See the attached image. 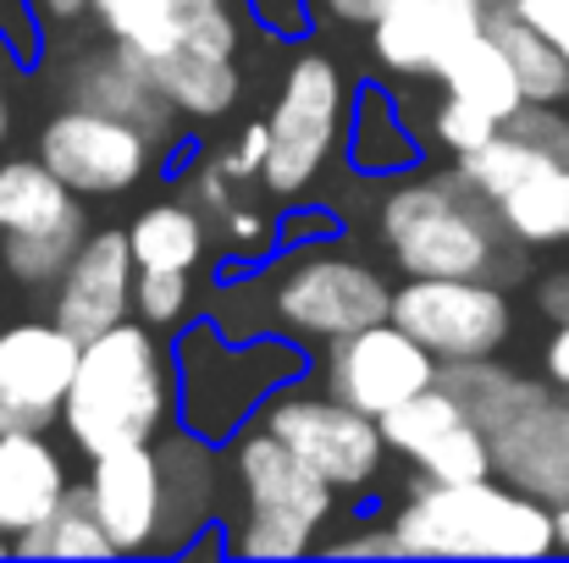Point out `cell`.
Segmentation results:
<instances>
[{
	"label": "cell",
	"mask_w": 569,
	"mask_h": 563,
	"mask_svg": "<svg viewBox=\"0 0 569 563\" xmlns=\"http://www.w3.org/2000/svg\"><path fill=\"white\" fill-rule=\"evenodd\" d=\"M465 414L487 431L492 475L542 497L548 509H569V403L542 381L503 371L492 360H459L437 375Z\"/></svg>",
	"instance_id": "obj_1"
},
{
	"label": "cell",
	"mask_w": 569,
	"mask_h": 563,
	"mask_svg": "<svg viewBox=\"0 0 569 563\" xmlns=\"http://www.w3.org/2000/svg\"><path fill=\"white\" fill-rule=\"evenodd\" d=\"M409 559H542L559 547L553 509L515 481H426L392 520Z\"/></svg>",
	"instance_id": "obj_2"
},
{
	"label": "cell",
	"mask_w": 569,
	"mask_h": 563,
	"mask_svg": "<svg viewBox=\"0 0 569 563\" xmlns=\"http://www.w3.org/2000/svg\"><path fill=\"white\" fill-rule=\"evenodd\" d=\"M167 409H172V375L161 360V343L144 326L117 321L111 332L83 343L61 420H67L72 442L89 459H100L111 448L150 442L167 425Z\"/></svg>",
	"instance_id": "obj_3"
},
{
	"label": "cell",
	"mask_w": 569,
	"mask_h": 563,
	"mask_svg": "<svg viewBox=\"0 0 569 563\" xmlns=\"http://www.w3.org/2000/svg\"><path fill=\"white\" fill-rule=\"evenodd\" d=\"M381 243L409 277H498L509 227L492 199L453 178H420L381 199Z\"/></svg>",
	"instance_id": "obj_4"
},
{
	"label": "cell",
	"mask_w": 569,
	"mask_h": 563,
	"mask_svg": "<svg viewBox=\"0 0 569 563\" xmlns=\"http://www.w3.org/2000/svg\"><path fill=\"white\" fill-rule=\"evenodd\" d=\"M238 481H243V497H249L238 553L243 559H305L327 509H332V486L288 442H277L266 425L254 436H243Z\"/></svg>",
	"instance_id": "obj_5"
},
{
	"label": "cell",
	"mask_w": 569,
	"mask_h": 563,
	"mask_svg": "<svg viewBox=\"0 0 569 563\" xmlns=\"http://www.w3.org/2000/svg\"><path fill=\"white\" fill-rule=\"evenodd\" d=\"M392 321L442 365L492 360L509 343V299L487 277H415L392 293Z\"/></svg>",
	"instance_id": "obj_6"
},
{
	"label": "cell",
	"mask_w": 569,
	"mask_h": 563,
	"mask_svg": "<svg viewBox=\"0 0 569 563\" xmlns=\"http://www.w3.org/2000/svg\"><path fill=\"white\" fill-rule=\"evenodd\" d=\"M343 128V78L327 56H299L282 78V94L271 105V144H266V167L260 178L271 193H305L321 178L332 144Z\"/></svg>",
	"instance_id": "obj_7"
},
{
	"label": "cell",
	"mask_w": 569,
	"mask_h": 563,
	"mask_svg": "<svg viewBox=\"0 0 569 563\" xmlns=\"http://www.w3.org/2000/svg\"><path fill=\"white\" fill-rule=\"evenodd\" d=\"M266 431L277 442H288L327 486H366L381 470V420L360 414L355 403H343L338 392L332 398H310V392H293L282 403H271L266 414Z\"/></svg>",
	"instance_id": "obj_8"
},
{
	"label": "cell",
	"mask_w": 569,
	"mask_h": 563,
	"mask_svg": "<svg viewBox=\"0 0 569 563\" xmlns=\"http://www.w3.org/2000/svg\"><path fill=\"white\" fill-rule=\"evenodd\" d=\"M277 315L299 338H349L392 315V293L371 265L343 254H310L277 282Z\"/></svg>",
	"instance_id": "obj_9"
},
{
	"label": "cell",
	"mask_w": 569,
	"mask_h": 563,
	"mask_svg": "<svg viewBox=\"0 0 569 563\" xmlns=\"http://www.w3.org/2000/svg\"><path fill=\"white\" fill-rule=\"evenodd\" d=\"M437 354L426 349V343H415L392 315L377 321V326H360V332H349V338H338L332 343V392L343 398V403H355L360 414H392L398 403H409L415 392H426V386H437Z\"/></svg>",
	"instance_id": "obj_10"
},
{
	"label": "cell",
	"mask_w": 569,
	"mask_h": 563,
	"mask_svg": "<svg viewBox=\"0 0 569 563\" xmlns=\"http://www.w3.org/2000/svg\"><path fill=\"white\" fill-rule=\"evenodd\" d=\"M156 139L106 111L72 105L39 133V161L72 193H122L144 178Z\"/></svg>",
	"instance_id": "obj_11"
},
{
	"label": "cell",
	"mask_w": 569,
	"mask_h": 563,
	"mask_svg": "<svg viewBox=\"0 0 569 563\" xmlns=\"http://www.w3.org/2000/svg\"><path fill=\"white\" fill-rule=\"evenodd\" d=\"M381 436H387L392 453H403L409 464H420L426 481H476V475H492L487 431L465 414V403L442 381L426 386V392H415L392 414H381Z\"/></svg>",
	"instance_id": "obj_12"
},
{
	"label": "cell",
	"mask_w": 569,
	"mask_h": 563,
	"mask_svg": "<svg viewBox=\"0 0 569 563\" xmlns=\"http://www.w3.org/2000/svg\"><path fill=\"white\" fill-rule=\"evenodd\" d=\"M78 354H83V343L61 321H22V326L0 332V409H6V425L44 431L67 403V386L78 375Z\"/></svg>",
	"instance_id": "obj_13"
},
{
	"label": "cell",
	"mask_w": 569,
	"mask_h": 563,
	"mask_svg": "<svg viewBox=\"0 0 569 563\" xmlns=\"http://www.w3.org/2000/svg\"><path fill=\"white\" fill-rule=\"evenodd\" d=\"M133 304V249L128 232H94L83 238V249L72 254L67 277L56 282V321L89 343L100 332H111Z\"/></svg>",
	"instance_id": "obj_14"
},
{
	"label": "cell",
	"mask_w": 569,
	"mask_h": 563,
	"mask_svg": "<svg viewBox=\"0 0 569 563\" xmlns=\"http://www.w3.org/2000/svg\"><path fill=\"white\" fill-rule=\"evenodd\" d=\"M487 28V0H387L377 17V56L392 72H431Z\"/></svg>",
	"instance_id": "obj_15"
},
{
	"label": "cell",
	"mask_w": 569,
	"mask_h": 563,
	"mask_svg": "<svg viewBox=\"0 0 569 563\" xmlns=\"http://www.w3.org/2000/svg\"><path fill=\"white\" fill-rule=\"evenodd\" d=\"M94 514L117 553H144L161 536V453L150 442L94 459Z\"/></svg>",
	"instance_id": "obj_16"
},
{
	"label": "cell",
	"mask_w": 569,
	"mask_h": 563,
	"mask_svg": "<svg viewBox=\"0 0 569 563\" xmlns=\"http://www.w3.org/2000/svg\"><path fill=\"white\" fill-rule=\"evenodd\" d=\"M67 89H72V105H89V111H106V117H117V122H133V128L150 133L156 144L172 133V100L161 94L150 61L133 56L128 44L78 56Z\"/></svg>",
	"instance_id": "obj_17"
},
{
	"label": "cell",
	"mask_w": 569,
	"mask_h": 563,
	"mask_svg": "<svg viewBox=\"0 0 569 563\" xmlns=\"http://www.w3.org/2000/svg\"><path fill=\"white\" fill-rule=\"evenodd\" d=\"M67 497V464L33 425L0 431V531L22 536Z\"/></svg>",
	"instance_id": "obj_18"
},
{
	"label": "cell",
	"mask_w": 569,
	"mask_h": 563,
	"mask_svg": "<svg viewBox=\"0 0 569 563\" xmlns=\"http://www.w3.org/2000/svg\"><path fill=\"white\" fill-rule=\"evenodd\" d=\"M216 486H221V470L193 436H178L161 448V536H156V547L189 542L216 503Z\"/></svg>",
	"instance_id": "obj_19"
},
{
	"label": "cell",
	"mask_w": 569,
	"mask_h": 563,
	"mask_svg": "<svg viewBox=\"0 0 569 563\" xmlns=\"http://www.w3.org/2000/svg\"><path fill=\"white\" fill-rule=\"evenodd\" d=\"M437 78H442V89L453 94V100H465V105H476V111H487V117H515L520 105H526V89H520V78H515V67H509V56H503V44L481 28L476 39H465L442 67H437Z\"/></svg>",
	"instance_id": "obj_20"
},
{
	"label": "cell",
	"mask_w": 569,
	"mask_h": 563,
	"mask_svg": "<svg viewBox=\"0 0 569 563\" xmlns=\"http://www.w3.org/2000/svg\"><path fill=\"white\" fill-rule=\"evenodd\" d=\"M487 33L503 44V56H509V67H515V78H520V89H526V100H542V105H559L569 94V61L565 50L548 39V33H537L509 0H487Z\"/></svg>",
	"instance_id": "obj_21"
},
{
	"label": "cell",
	"mask_w": 569,
	"mask_h": 563,
	"mask_svg": "<svg viewBox=\"0 0 569 563\" xmlns=\"http://www.w3.org/2000/svg\"><path fill=\"white\" fill-rule=\"evenodd\" d=\"M161 94L172 100V111H189V117H221L232 100H238V67L232 56H216V50H167L150 61Z\"/></svg>",
	"instance_id": "obj_22"
},
{
	"label": "cell",
	"mask_w": 569,
	"mask_h": 563,
	"mask_svg": "<svg viewBox=\"0 0 569 563\" xmlns=\"http://www.w3.org/2000/svg\"><path fill=\"white\" fill-rule=\"evenodd\" d=\"M83 215L72 188L61 183L44 161H11L0 167V232L17 238V232H44L56 221H72Z\"/></svg>",
	"instance_id": "obj_23"
},
{
	"label": "cell",
	"mask_w": 569,
	"mask_h": 563,
	"mask_svg": "<svg viewBox=\"0 0 569 563\" xmlns=\"http://www.w3.org/2000/svg\"><path fill=\"white\" fill-rule=\"evenodd\" d=\"M11 547L22 559H111L117 553L111 536H106V525H100V514H94V492L89 486L83 492L67 486V497L56 503V514L39 520L33 531L11 536Z\"/></svg>",
	"instance_id": "obj_24"
},
{
	"label": "cell",
	"mask_w": 569,
	"mask_h": 563,
	"mask_svg": "<svg viewBox=\"0 0 569 563\" xmlns=\"http://www.w3.org/2000/svg\"><path fill=\"white\" fill-rule=\"evenodd\" d=\"M128 249L139 271H193V260L204 254V227L183 204H150L128 227Z\"/></svg>",
	"instance_id": "obj_25"
},
{
	"label": "cell",
	"mask_w": 569,
	"mask_h": 563,
	"mask_svg": "<svg viewBox=\"0 0 569 563\" xmlns=\"http://www.w3.org/2000/svg\"><path fill=\"white\" fill-rule=\"evenodd\" d=\"M498 215L515 243H569V167H548L509 199H498Z\"/></svg>",
	"instance_id": "obj_26"
},
{
	"label": "cell",
	"mask_w": 569,
	"mask_h": 563,
	"mask_svg": "<svg viewBox=\"0 0 569 563\" xmlns=\"http://www.w3.org/2000/svg\"><path fill=\"white\" fill-rule=\"evenodd\" d=\"M548 167H559V161H548L537 144H526L520 133H509V128H498L481 150H470V155H459V178L476 188L481 199H509L520 183H531L537 172H548Z\"/></svg>",
	"instance_id": "obj_27"
},
{
	"label": "cell",
	"mask_w": 569,
	"mask_h": 563,
	"mask_svg": "<svg viewBox=\"0 0 569 563\" xmlns=\"http://www.w3.org/2000/svg\"><path fill=\"white\" fill-rule=\"evenodd\" d=\"M78 249H83V215L56 221V227H44V232H17V238H6L0 260H6V271H11L17 282L50 288V282L67 277V265H72Z\"/></svg>",
	"instance_id": "obj_28"
},
{
	"label": "cell",
	"mask_w": 569,
	"mask_h": 563,
	"mask_svg": "<svg viewBox=\"0 0 569 563\" xmlns=\"http://www.w3.org/2000/svg\"><path fill=\"white\" fill-rule=\"evenodd\" d=\"M106 33L133 56L156 61L178 44V0H94Z\"/></svg>",
	"instance_id": "obj_29"
},
{
	"label": "cell",
	"mask_w": 569,
	"mask_h": 563,
	"mask_svg": "<svg viewBox=\"0 0 569 563\" xmlns=\"http://www.w3.org/2000/svg\"><path fill=\"white\" fill-rule=\"evenodd\" d=\"M178 44H183V50L232 56V50H238V22H232L227 0H178ZM178 44H172V50H178Z\"/></svg>",
	"instance_id": "obj_30"
},
{
	"label": "cell",
	"mask_w": 569,
	"mask_h": 563,
	"mask_svg": "<svg viewBox=\"0 0 569 563\" xmlns=\"http://www.w3.org/2000/svg\"><path fill=\"white\" fill-rule=\"evenodd\" d=\"M189 271H139V315L150 326H172L189 315Z\"/></svg>",
	"instance_id": "obj_31"
},
{
	"label": "cell",
	"mask_w": 569,
	"mask_h": 563,
	"mask_svg": "<svg viewBox=\"0 0 569 563\" xmlns=\"http://www.w3.org/2000/svg\"><path fill=\"white\" fill-rule=\"evenodd\" d=\"M503 128H509V133H520L526 144H537L548 161L569 167V117H559L553 105H542V100H526L515 117H503Z\"/></svg>",
	"instance_id": "obj_32"
},
{
	"label": "cell",
	"mask_w": 569,
	"mask_h": 563,
	"mask_svg": "<svg viewBox=\"0 0 569 563\" xmlns=\"http://www.w3.org/2000/svg\"><path fill=\"white\" fill-rule=\"evenodd\" d=\"M503 122L498 117H487V111H476V105H465V100H442L437 105V139L453 150V155H470V150H481L492 133H498Z\"/></svg>",
	"instance_id": "obj_33"
},
{
	"label": "cell",
	"mask_w": 569,
	"mask_h": 563,
	"mask_svg": "<svg viewBox=\"0 0 569 563\" xmlns=\"http://www.w3.org/2000/svg\"><path fill=\"white\" fill-rule=\"evenodd\" d=\"M355 161H360L366 172H392V167H403V161H409V139H403L387 117H371V122H360Z\"/></svg>",
	"instance_id": "obj_34"
},
{
	"label": "cell",
	"mask_w": 569,
	"mask_h": 563,
	"mask_svg": "<svg viewBox=\"0 0 569 563\" xmlns=\"http://www.w3.org/2000/svg\"><path fill=\"white\" fill-rule=\"evenodd\" d=\"M537 33H548L559 50H565V61H569V0H509Z\"/></svg>",
	"instance_id": "obj_35"
},
{
	"label": "cell",
	"mask_w": 569,
	"mask_h": 563,
	"mask_svg": "<svg viewBox=\"0 0 569 563\" xmlns=\"http://www.w3.org/2000/svg\"><path fill=\"white\" fill-rule=\"evenodd\" d=\"M266 144H271V133H266V122H254V128H243V139H238V150H232V155H221V167H227V178H249V172H260V167H266Z\"/></svg>",
	"instance_id": "obj_36"
},
{
	"label": "cell",
	"mask_w": 569,
	"mask_h": 563,
	"mask_svg": "<svg viewBox=\"0 0 569 563\" xmlns=\"http://www.w3.org/2000/svg\"><path fill=\"white\" fill-rule=\"evenodd\" d=\"M332 553H343V559H409L392 525H387V531H360V536H349V542H338Z\"/></svg>",
	"instance_id": "obj_37"
},
{
	"label": "cell",
	"mask_w": 569,
	"mask_h": 563,
	"mask_svg": "<svg viewBox=\"0 0 569 563\" xmlns=\"http://www.w3.org/2000/svg\"><path fill=\"white\" fill-rule=\"evenodd\" d=\"M537 304H542V315H553V321H569V271H559V277H548V282H542Z\"/></svg>",
	"instance_id": "obj_38"
},
{
	"label": "cell",
	"mask_w": 569,
	"mask_h": 563,
	"mask_svg": "<svg viewBox=\"0 0 569 563\" xmlns=\"http://www.w3.org/2000/svg\"><path fill=\"white\" fill-rule=\"evenodd\" d=\"M548 375L569 386V321H559V332H553V343H548Z\"/></svg>",
	"instance_id": "obj_39"
},
{
	"label": "cell",
	"mask_w": 569,
	"mask_h": 563,
	"mask_svg": "<svg viewBox=\"0 0 569 563\" xmlns=\"http://www.w3.org/2000/svg\"><path fill=\"white\" fill-rule=\"evenodd\" d=\"M381 6H387V0H327V11L343 17V22H377Z\"/></svg>",
	"instance_id": "obj_40"
},
{
	"label": "cell",
	"mask_w": 569,
	"mask_h": 563,
	"mask_svg": "<svg viewBox=\"0 0 569 563\" xmlns=\"http://www.w3.org/2000/svg\"><path fill=\"white\" fill-rule=\"evenodd\" d=\"M39 6H44L50 17H78V11H83L89 0H39Z\"/></svg>",
	"instance_id": "obj_41"
},
{
	"label": "cell",
	"mask_w": 569,
	"mask_h": 563,
	"mask_svg": "<svg viewBox=\"0 0 569 563\" xmlns=\"http://www.w3.org/2000/svg\"><path fill=\"white\" fill-rule=\"evenodd\" d=\"M553 531H559V547L569 553V509H553Z\"/></svg>",
	"instance_id": "obj_42"
},
{
	"label": "cell",
	"mask_w": 569,
	"mask_h": 563,
	"mask_svg": "<svg viewBox=\"0 0 569 563\" xmlns=\"http://www.w3.org/2000/svg\"><path fill=\"white\" fill-rule=\"evenodd\" d=\"M0 139H6V83H0Z\"/></svg>",
	"instance_id": "obj_43"
},
{
	"label": "cell",
	"mask_w": 569,
	"mask_h": 563,
	"mask_svg": "<svg viewBox=\"0 0 569 563\" xmlns=\"http://www.w3.org/2000/svg\"><path fill=\"white\" fill-rule=\"evenodd\" d=\"M6 547H11V536H6V531H0V553H6Z\"/></svg>",
	"instance_id": "obj_44"
},
{
	"label": "cell",
	"mask_w": 569,
	"mask_h": 563,
	"mask_svg": "<svg viewBox=\"0 0 569 563\" xmlns=\"http://www.w3.org/2000/svg\"><path fill=\"white\" fill-rule=\"evenodd\" d=\"M0 431H6V409H0Z\"/></svg>",
	"instance_id": "obj_45"
}]
</instances>
